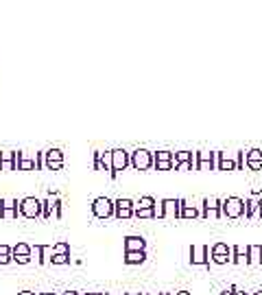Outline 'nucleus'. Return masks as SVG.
<instances>
[{
    "label": "nucleus",
    "instance_id": "f8f14e48",
    "mask_svg": "<svg viewBox=\"0 0 262 295\" xmlns=\"http://www.w3.org/2000/svg\"><path fill=\"white\" fill-rule=\"evenodd\" d=\"M153 166H155L158 170H171L173 168V153L171 151L153 153Z\"/></svg>",
    "mask_w": 262,
    "mask_h": 295
},
{
    "label": "nucleus",
    "instance_id": "f257e3e1",
    "mask_svg": "<svg viewBox=\"0 0 262 295\" xmlns=\"http://www.w3.org/2000/svg\"><path fill=\"white\" fill-rule=\"evenodd\" d=\"M179 204L181 199H162L160 204L155 201V208H153V214L158 219H179Z\"/></svg>",
    "mask_w": 262,
    "mask_h": 295
},
{
    "label": "nucleus",
    "instance_id": "c85d7f7f",
    "mask_svg": "<svg viewBox=\"0 0 262 295\" xmlns=\"http://www.w3.org/2000/svg\"><path fill=\"white\" fill-rule=\"evenodd\" d=\"M175 295H192L190 291H179V293H175Z\"/></svg>",
    "mask_w": 262,
    "mask_h": 295
},
{
    "label": "nucleus",
    "instance_id": "a211bd4d",
    "mask_svg": "<svg viewBox=\"0 0 262 295\" xmlns=\"http://www.w3.org/2000/svg\"><path fill=\"white\" fill-rule=\"evenodd\" d=\"M146 240L142 236H127L125 238V254L127 252H144Z\"/></svg>",
    "mask_w": 262,
    "mask_h": 295
},
{
    "label": "nucleus",
    "instance_id": "c756f323",
    "mask_svg": "<svg viewBox=\"0 0 262 295\" xmlns=\"http://www.w3.org/2000/svg\"><path fill=\"white\" fill-rule=\"evenodd\" d=\"M20 295H35V293H33V291H22Z\"/></svg>",
    "mask_w": 262,
    "mask_h": 295
},
{
    "label": "nucleus",
    "instance_id": "ddd939ff",
    "mask_svg": "<svg viewBox=\"0 0 262 295\" xmlns=\"http://www.w3.org/2000/svg\"><path fill=\"white\" fill-rule=\"evenodd\" d=\"M203 216H214V219H221V199L217 197H205L203 199Z\"/></svg>",
    "mask_w": 262,
    "mask_h": 295
},
{
    "label": "nucleus",
    "instance_id": "6e6552de",
    "mask_svg": "<svg viewBox=\"0 0 262 295\" xmlns=\"http://www.w3.org/2000/svg\"><path fill=\"white\" fill-rule=\"evenodd\" d=\"M190 262L192 265H210V247L207 245H192L190 247Z\"/></svg>",
    "mask_w": 262,
    "mask_h": 295
},
{
    "label": "nucleus",
    "instance_id": "a878e982",
    "mask_svg": "<svg viewBox=\"0 0 262 295\" xmlns=\"http://www.w3.org/2000/svg\"><path fill=\"white\" fill-rule=\"evenodd\" d=\"M134 208H155V199L153 197H142L140 201H138V206Z\"/></svg>",
    "mask_w": 262,
    "mask_h": 295
},
{
    "label": "nucleus",
    "instance_id": "4be33fe9",
    "mask_svg": "<svg viewBox=\"0 0 262 295\" xmlns=\"http://www.w3.org/2000/svg\"><path fill=\"white\" fill-rule=\"evenodd\" d=\"M195 216H199V210L195 206H186V201L181 199L179 204V219H195Z\"/></svg>",
    "mask_w": 262,
    "mask_h": 295
},
{
    "label": "nucleus",
    "instance_id": "473e14b6",
    "mask_svg": "<svg viewBox=\"0 0 262 295\" xmlns=\"http://www.w3.org/2000/svg\"><path fill=\"white\" fill-rule=\"evenodd\" d=\"M42 295H57V293H42Z\"/></svg>",
    "mask_w": 262,
    "mask_h": 295
},
{
    "label": "nucleus",
    "instance_id": "b1692460",
    "mask_svg": "<svg viewBox=\"0 0 262 295\" xmlns=\"http://www.w3.org/2000/svg\"><path fill=\"white\" fill-rule=\"evenodd\" d=\"M11 262V247L0 245V265H9Z\"/></svg>",
    "mask_w": 262,
    "mask_h": 295
},
{
    "label": "nucleus",
    "instance_id": "7ed1b4c3",
    "mask_svg": "<svg viewBox=\"0 0 262 295\" xmlns=\"http://www.w3.org/2000/svg\"><path fill=\"white\" fill-rule=\"evenodd\" d=\"M129 164L138 168V170H146L153 166V153L146 149H136L134 153L129 155Z\"/></svg>",
    "mask_w": 262,
    "mask_h": 295
},
{
    "label": "nucleus",
    "instance_id": "6ab92c4d",
    "mask_svg": "<svg viewBox=\"0 0 262 295\" xmlns=\"http://www.w3.org/2000/svg\"><path fill=\"white\" fill-rule=\"evenodd\" d=\"M247 265H262V245H247Z\"/></svg>",
    "mask_w": 262,
    "mask_h": 295
},
{
    "label": "nucleus",
    "instance_id": "f03ea898",
    "mask_svg": "<svg viewBox=\"0 0 262 295\" xmlns=\"http://www.w3.org/2000/svg\"><path fill=\"white\" fill-rule=\"evenodd\" d=\"M221 214L229 216V219H241V216L245 214V199L227 197L225 201H221Z\"/></svg>",
    "mask_w": 262,
    "mask_h": 295
},
{
    "label": "nucleus",
    "instance_id": "f704fd0d",
    "mask_svg": "<svg viewBox=\"0 0 262 295\" xmlns=\"http://www.w3.org/2000/svg\"><path fill=\"white\" fill-rule=\"evenodd\" d=\"M127 295H136V293H127ZM138 295H140V293H138Z\"/></svg>",
    "mask_w": 262,
    "mask_h": 295
},
{
    "label": "nucleus",
    "instance_id": "5701e85b",
    "mask_svg": "<svg viewBox=\"0 0 262 295\" xmlns=\"http://www.w3.org/2000/svg\"><path fill=\"white\" fill-rule=\"evenodd\" d=\"M146 260V254L144 252H127L125 254V262L127 265H140V262Z\"/></svg>",
    "mask_w": 262,
    "mask_h": 295
},
{
    "label": "nucleus",
    "instance_id": "0eeeda50",
    "mask_svg": "<svg viewBox=\"0 0 262 295\" xmlns=\"http://www.w3.org/2000/svg\"><path fill=\"white\" fill-rule=\"evenodd\" d=\"M53 265H68L70 262V245L68 243H57L50 250V258Z\"/></svg>",
    "mask_w": 262,
    "mask_h": 295
},
{
    "label": "nucleus",
    "instance_id": "4468645a",
    "mask_svg": "<svg viewBox=\"0 0 262 295\" xmlns=\"http://www.w3.org/2000/svg\"><path fill=\"white\" fill-rule=\"evenodd\" d=\"M11 260L20 262V265H27V262L31 260V247L27 243H18L11 250Z\"/></svg>",
    "mask_w": 262,
    "mask_h": 295
},
{
    "label": "nucleus",
    "instance_id": "1a4fd4ad",
    "mask_svg": "<svg viewBox=\"0 0 262 295\" xmlns=\"http://www.w3.org/2000/svg\"><path fill=\"white\" fill-rule=\"evenodd\" d=\"M114 214L118 216V219H129V216H134V201L131 199H116L114 201Z\"/></svg>",
    "mask_w": 262,
    "mask_h": 295
},
{
    "label": "nucleus",
    "instance_id": "7c9ffc66",
    "mask_svg": "<svg viewBox=\"0 0 262 295\" xmlns=\"http://www.w3.org/2000/svg\"><path fill=\"white\" fill-rule=\"evenodd\" d=\"M86 295H110V293H86Z\"/></svg>",
    "mask_w": 262,
    "mask_h": 295
},
{
    "label": "nucleus",
    "instance_id": "20e7f679",
    "mask_svg": "<svg viewBox=\"0 0 262 295\" xmlns=\"http://www.w3.org/2000/svg\"><path fill=\"white\" fill-rule=\"evenodd\" d=\"M20 214L27 216V219H35V216H42V201L35 197H24L20 201Z\"/></svg>",
    "mask_w": 262,
    "mask_h": 295
},
{
    "label": "nucleus",
    "instance_id": "39448f33",
    "mask_svg": "<svg viewBox=\"0 0 262 295\" xmlns=\"http://www.w3.org/2000/svg\"><path fill=\"white\" fill-rule=\"evenodd\" d=\"M110 162H112V177H116L118 170H125L129 166V153L125 149H114L110 151Z\"/></svg>",
    "mask_w": 262,
    "mask_h": 295
},
{
    "label": "nucleus",
    "instance_id": "393cba45",
    "mask_svg": "<svg viewBox=\"0 0 262 295\" xmlns=\"http://www.w3.org/2000/svg\"><path fill=\"white\" fill-rule=\"evenodd\" d=\"M217 155H219V168L221 170H234L236 168L234 160H225V158H223V153H217Z\"/></svg>",
    "mask_w": 262,
    "mask_h": 295
},
{
    "label": "nucleus",
    "instance_id": "dca6fc26",
    "mask_svg": "<svg viewBox=\"0 0 262 295\" xmlns=\"http://www.w3.org/2000/svg\"><path fill=\"white\" fill-rule=\"evenodd\" d=\"M229 262H234V265H247V247L245 250L241 245L229 247Z\"/></svg>",
    "mask_w": 262,
    "mask_h": 295
},
{
    "label": "nucleus",
    "instance_id": "72a5a7b5",
    "mask_svg": "<svg viewBox=\"0 0 262 295\" xmlns=\"http://www.w3.org/2000/svg\"><path fill=\"white\" fill-rule=\"evenodd\" d=\"M253 295H262V291H256V293H253Z\"/></svg>",
    "mask_w": 262,
    "mask_h": 295
},
{
    "label": "nucleus",
    "instance_id": "412c9836",
    "mask_svg": "<svg viewBox=\"0 0 262 295\" xmlns=\"http://www.w3.org/2000/svg\"><path fill=\"white\" fill-rule=\"evenodd\" d=\"M214 155H217V153H210V158H207V155H203V153H195V158H197V170H203L205 166L207 168H214Z\"/></svg>",
    "mask_w": 262,
    "mask_h": 295
},
{
    "label": "nucleus",
    "instance_id": "9d476101",
    "mask_svg": "<svg viewBox=\"0 0 262 295\" xmlns=\"http://www.w3.org/2000/svg\"><path fill=\"white\" fill-rule=\"evenodd\" d=\"M20 212L18 199H3L0 201V219H13Z\"/></svg>",
    "mask_w": 262,
    "mask_h": 295
},
{
    "label": "nucleus",
    "instance_id": "aec40b11",
    "mask_svg": "<svg viewBox=\"0 0 262 295\" xmlns=\"http://www.w3.org/2000/svg\"><path fill=\"white\" fill-rule=\"evenodd\" d=\"M247 166L253 170H260L262 168V151L260 149H251L247 153Z\"/></svg>",
    "mask_w": 262,
    "mask_h": 295
},
{
    "label": "nucleus",
    "instance_id": "c9c22d12",
    "mask_svg": "<svg viewBox=\"0 0 262 295\" xmlns=\"http://www.w3.org/2000/svg\"><path fill=\"white\" fill-rule=\"evenodd\" d=\"M140 295H149V293H140Z\"/></svg>",
    "mask_w": 262,
    "mask_h": 295
},
{
    "label": "nucleus",
    "instance_id": "cd10ccee",
    "mask_svg": "<svg viewBox=\"0 0 262 295\" xmlns=\"http://www.w3.org/2000/svg\"><path fill=\"white\" fill-rule=\"evenodd\" d=\"M234 295H247V293H245V291H238L236 286H234Z\"/></svg>",
    "mask_w": 262,
    "mask_h": 295
},
{
    "label": "nucleus",
    "instance_id": "9b49d317",
    "mask_svg": "<svg viewBox=\"0 0 262 295\" xmlns=\"http://www.w3.org/2000/svg\"><path fill=\"white\" fill-rule=\"evenodd\" d=\"M210 260L217 262V265H227L229 262V247L225 243H217L210 252Z\"/></svg>",
    "mask_w": 262,
    "mask_h": 295
},
{
    "label": "nucleus",
    "instance_id": "2f4dec72",
    "mask_svg": "<svg viewBox=\"0 0 262 295\" xmlns=\"http://www.w3.org/2000/svg\"><path fill=\"white\" fill-rule=\"evenodd\" d=\"M61 295H76L74 291H66V293H61Z\"/></svg>",
    "mask_w": 262,
    "mask_h": 295
},
{
    "label": "nucleus",
    "instance_id": "2eb2a0df",
    "mask_svg": "<svg viewBox=\"0 0 262 295\" xmlns=\"http://www.w3.org/2000/svg\"><path fill=\"white\" fill-rule=\"evenodd\" d=\"M46 166L53 168V170H57L64 166V153H61L59 149H50V151H46Z\"/></svg>",
    "mask_w": 262,
    "mask_h": 295
},
{
    "label": "nucleus",
    "instance_id": "f3484780",
    "mask_svg": "<svg viewBox=\"0 0 262 295\" xmlns=\"http://www.w3.org/2000/svg\"><path fill=\"white\" fill-rule=\"evenodd\" d=\"M179 166L192 170V153L190 151H179L173 155V168H179Z\"/></svg>",
    "mask_w": 262,
    "mask_h": 295
},
{
    "label": "nucleus",
    "instance_id": "423d86ee",
    "mask_svg": "<svg viewBox=\"0 0 262 295\" xmlns=\"http://www.w3.org/2000/svg\"><path fill=\"white\" fill-rule=\"evenodd\" d=\"M92 212H94V216H98V219H107V216L114 214V201L107 197L94 199L92 201Z\"/></svg>",
    "mask_w": 262,
    "mask_h": 295
},
{
    "label": "nucleus",
    "instance_id": "bb28decb",
    "mask_svg": "<svg viewBox=\"0 0 262 295\" xmlns=\"http://www.w3.org/2000/svg\"><path fill=\"white\" fill-rule=\"evenodd\" d=\"M221 295H234V286H232V289H229V291H223Z\"/></svg>",
    "mask_w": 262,
    "mask_h": 295
}]
</instances>
